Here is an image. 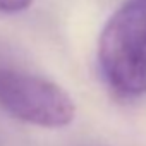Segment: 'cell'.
<instances>
[{
	"instance_id": "6da1fadb",
	"label": "cell",
	"mask_w": 146,
	"mask_h": 146,
	"mask_svg": "<svg viewBox=\"0 0 146 146\" xmlns=\"http://www.w3.org/2000/svg\"><path fill=\"white\" fill-rule=\"evenodd\" d=\"M98 65L117 95L146 93V0H127L108 17L98 38Z\"/></svg>"
},
{
	"instance_id": "7a4b0ae2",
	"label": "cell",
	"mask_w": 146,
	"mask_h": 146,
	"mask_svg": "<svg viewBox=\"0 0 146 146\" xmlns=\"http://www.w3.org/2000/svg\"><path fill=\"white\" fill-rule=\"evenodd\" d=\"M0 107L12 117L46 129L69 125L76 105L53 81L24 70L0 67Z\"/></svg>"
},
{
	"instance_id": "3957f363",
	"label": "cell",
	"mask_w": 146,
	"mask_h": 146,
	"mask_svg": "<svg viewBox=\"0 0 146 146\" xmlns=\"http://www.w3.org/2000/svg\"><path fill=\"white\" fill-rule=\"evenodd\" d=\"M33 4V0H0V12L16 14L26 11Z\"/></svg>"
}]
</instances>
